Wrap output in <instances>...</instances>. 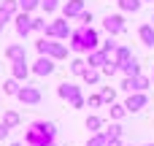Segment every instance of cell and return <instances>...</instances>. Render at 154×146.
Instances as JSON below:
<instances>
[{
  "mask_svg": "<svg viewBox=\"0 0 154 146\" xmlns=\"http://www.w3.org/2000/svg\"><path fill=\"white\" fill-rule=\"evenodd\" d=\"M152 3H154V0H152Z\"/></svg>",
  "mask_w": 154,
  "mask_h": 146,
  "instance_id": "obj_44",
  "label": "cell"
},
{
  "mask_svg": "<svg viewBox=\"0 0 154 146\" xmlns=\"http://www.w3.org/2000/svg\"><path fill=\"white\" fill-rule=\"evenodd\" d=\"M41 98H43V95H41V89H38V87H27V84H24V87L19 89V95H16V100H19V103H24V106H38V103H41Z\"/></svg>",
  "mask_w": 154,
  "mask_h": 146,
  "instance_id": "obj_5",
  "label": "cell"
},
{
  "mask_svg": "<svg viewBox=\"0 0 154 146\" xmlns=\"http://www.w3.org/2000/svg\"><path fill=\"white\" fill-rule=\"evenodd\" d=\"M14 22H16V33H19L22 38L32 30V19H30V14H24V11H22V14H16V16H14Z\"/></svg>",
  "mask_w": 154,
  "mask_h": 146,
  "instance_id": "obj_12",
  "label": "cell"
},
{
  "mask_svg": "<svg viewBox=\"0 0 154 146\" xmlns=\"http://www.w3.org/2000/svg\"><path fill=\"white\" fill-rule=\"evenodd\" d=\"M87 130H89L92 135H95V133H103V119H100V116H95V114H92V116H87Z\"/></svg>",
  "mask_w": 154,
  "mask_h": 146,
  "instance_id": "obj_18",
  "label": "cell"
},
{
  "mask_svg": "<svg viewBox=\"0 0 154 146\" xmlns=\"http://www.w3.org/2000/svg\"><path fill=\"white\" fill-rule=\"evenodd\" d=\"M108 144V138L103 135V133H95V135H89V141H87V146H106Z\"/></svg>",
  "mask_w": 154,
  "mask_h": 146,
  "instance_id": "obj_27",
  "label": "cell"
},
{
  "mask_svg": "<svg viewBox=\"0 0 154 146\" xmlns=\"http://www.w3.org/2000/svg\"><path fill=\"white\" fill-rule=\"evenodd\" d=\"M149 106V95L146 92H133L127 100H125V108H127V114H138L141 108H146Z\"/></svg>",
  "mask_w": 154,
  "mask_h": 146,
  "instance_id": "obj_6",
  "label": "cell"
},
{
  "mask_svg": "<svg viewBox=\"0 0 154 146\" xmlns=\"http://www.w3.org/2000/svg\"><path fill=\"white\" fill-rule=\"evenodd\" d=\"M0 30H3V27H0Z\"/></svg>",
  "mask_w": 154,
  "mask_h": 146,
  "instance_id": "obj_43",
  "label": "cell"
},
{
  "mask_svg": "<svg viewBox=\"0 0 154 146\" xmlns=\"http://www.w3.org/2000/svg\"><path fill=\"white\" fill-rule=\"evenodd\" d=\"M35 49H38L41 57H51V60H65V57H68V46L51 41V38H41V41L35 43Z\"/></svg>",
  "mask_w": 154,
  "mask_h": 146,
  "instance_id": "obj_3",
  "label": "cell"
},
{
  "mask_svg": "<svg viewBox=\"0 0 154 146\" xmlns=\"http://www.w3.org/2000/svg\"><path fill=\"white\" fill-rule=\"evenodd\" d=\"M92 19H95V16H92V14H87V11H84V14L79 16V22H81V27H89V22H92Z\"/></svg>",
  "mask_w": 154,
  "mask_h": 146,
  "instance_id": "obj_36",
  "label": "cell"
},
{
  "mask_svg": "<svg viewBox=\"0 0 154 146\" xmlns=\"http://www.w3.org/2000/svg\"><path fill=\"white\" fill-rule=\"evenodd\" d=\"M19 122H22V116H19L16 111H5V114H3V125H8L11 130L19 127Z\"/></svg>",
  "mask_w": 154,
  "mask_h": 146,
  "instance_id": "obj_21",
  "label": "cell"
},
{
  "mask_svg": "<svg viewBox=\"0 0 154 146\" xmlns=\"http://www.w3.org/2000/svg\"><path fill=\"white\" fill-rule=\"evenodd\" d=\"M32 70L27 68V60H19V62H11V79H16V81H24L27 76H30Z\"/></svg>",
  "mask_w": 154,
  "mask_h": 146,
  "instance_id": "obj_13",
  "label": "cell"
},
{
  "mask_svg": "<svg viewBox=\"0 0 154 146\" xmlns=\"http://www.w3.org/2000/svg\"><path fill=\"white\" fill-rule=\"evenodd\" d=\"M100 98H103V103H111V106H114V100H116V89H114V87H103V89H100Z\"/></svg>",
  "mask_w": 154,
  "mask_h": 146,
  "instance_id": "obj_26",
  "label": "cell"
},
{
  "mask_svg": "<svg viewBox=\"0 0 154 146\" xmlns=\"http://www.w3.org/2000/svg\"><path fill=\"white\" fill-rule=\"evenodd\" d=\"M87 103H89V108H100V106H103V98H100V95H89Z\"/></svg>",
  "mask_w": 154,
  "mask_h": 146,
  "instance_id": "obj_34",
  "label": "cell"
},
{
  "mask_svg": "<svg viewBox=\"0 0 154 146\" xmlns=\"http://www.w3.org/2000/svg\"><path fill=\"white\" fill-rule=\"evenodd\" d=\"M119 87H122V89H125V92H130V95H133V92H135V79H127V76H125V79H122V84H119Z\"/></svg>",
  "mask_w": 154,
  "mask_h": 146,
  "instance_id": "obj_32",
  "label": "cell"
},
{
  "mask_svg": "<svg viewBox=\"0 0 154 146\" xmlns=\"http://www.w3.org/2000/svg\"><path fill=\"white\" fill-rule=\"evenodd\" d=\"M19 89H22V87H19V81H16V79H8V81L3 84V92H5V95H14V98H16V95H19Z\"/></svg>",
  "mask_w": 154,
  "mask_h": 146,
  "instance_id": "obj_25",
  "label": "cell"
},
{
  "mask_svg": "<svg viewBox=\"0 0 154 146\" xmlns=\"http://www.w3.org/2000/svg\"><path fill=\"white\" fill-rule=\"evenodd\" d=\"M116 3H119V8H122V11L135 14V11L141 8V3H143V0H116Z\"/></svg>",
  "mask_w": 154,
  "mask_h": 146,
  "instance_id": "obj_22",
  "label": "cell"
},
{
  "mask_svg": "<svg viewBox=\"0 0 154 146\" xmlns=\"http://www.w3.org/2000/svg\"><path fill=\"white\" fill-rule=\"evenodd\" d=\"M122 133H125V127L119 125V122H114V125H108L106 130H103V135L111 141V138H122Z\"/></svg>",
  "mask_w": 154,
  "mask_h": 146,
  "instance_id": "obj_19",
  "label": "cell"
},
{
  "mask_svg": "<svg viewBox=\"0 0 154 146\" xmlns=\"http://www.w3.org/2000/svg\"><path fill=\"white\" fill-rule=\"evenodd\" d=\"M111 60H114V62H116V65L122 68L125 62H130V60H133V51H130L127 46H119V49H116V51L111 54Z\"/></svg>",
  "mask_w": 154,
  "mask_h": 146,
  "instance_id": "obj_16",
  "label": "cell"
},
{
  "mask_svg": "<svg viewBox=\"0 0 154 146\" xmlns=\"http://www.w3.org/2000/svg\"><path fill=\"white\" fill-rule=\"evenodd\" d=\"M108 111H111V119H114V122H119V119H125V116H127V108H125V103H114Z\"/></svg>",
  "mask_w": 154,
  "mask_h": 146,
  "instance_id": "obj_20",
  "label": "cell"
},
{
  "mask_svg": "<svg viewBox=\"0 0 154 146\" xmlns=\"http://www.w3.org/2000/svg\"><path fill=\"white\" fill-rule=\"evenodd\" d=\"M138 38H141V43H143V46L154 49V24H152V22H146V24H141V27H138Z\"/></svg>",
  "mask_w": 154,
  "mask_h": 146,
  "instance_id": "obj_14",
  "label": "cell"
},
{
  "mask_svg": "<svg viewBox=\"0 0 154 146\" xmlns=\"http://www.w3.org/2000/svg\"><path fill=\"white\" fill-rule=\"evenodd\" d=\"M116 49H119V43H116V41H114V38H108V41H106V43H103V49H100V51H106V54H108V57H111V54H114V51H116Z\"/></svg>",
  "mask_w": 154,
  "mask_h": 146,
  "instance_id": "obj_31",
  "label": "cell"
},
{
  "mask_svg": "<svg viewBox=\"0 0 154 146\" xmlns=\"http://www.w3.org/2000/svg\"><path fill=\"white\" fill-rule=\"evenodd\" d=\"M97 46H100V38H97V33H95L92 27H79V30L70 33V43H68L70 51H76V54H89V51H95Z\"/></svg>",
  "mask_w": 154,
  "mask_h": 146,
  "instance_id": "obj_2",
  "label": "cell"
},
{
  "mask_svg": "<svg viewBox=\"0 0 154 146\" xmlns=\"http://www.w3.org/2000/svg\"><path fill=\"white\" fill-rule=\"evenodd\" d=\"M152 84L149 76H135V92H146V87Z\"/></svg>",
  "mask_w": 154,
  "mask_h": 146,
  "instance_id": "obj_28",
  "label": "cell"
},
{
  "mask_svg": "<svg viewBox=\"0 0 154 146\" xmlns=\"http://www.w3.org/2000/svg\"><path fill=\"white\" fill-rule=\"evenodd\" d=\"M70 24H68V19H54L49 27H46V33H43V38H51V41H62V38H70Z\"/></svg>",
  "mask_w": 154,
  "mask_h": 146,
  "instance_id": "obj_4",
  "label": "cell"
},
{
  "mask_svg": "<svg viewBox=\"0 0 154 146\" xmlns=\"http://www.w3.org/2000/svg\"><path fill=\"white\" fill-rule=\"evenodd\" d=\"M5 57L11 62H19V60H27V51H24V43H11L5 49Z\"/></svg>",
  "mask_w": 154,
  "mask_h": 146,
  "instance_id": "obj_15",
  "label": "cell"
},
{
  "mask_svg": "<svg viewBox=\"0 0 154 146\" xmlns=\"http://www.w3.org/2000/svg\"><path fill=\"white\" fill-rule=\"evenodd\" d=\"M11 146H24V144H19V141H16V144H11Z\"/></svg>",
  "mask_w": 154,
  "mask_h": 146,
  "instance_id": "obj_39",
  "label": "cell"
},
{
  "mask_svg": "<svg viewBox=\"0 0 154 146\" xmlns=\"http://www.w3.org/2000/svg\"><path fill=\"white\" fill-rule=\"evenodd\" d=\"M106 146H122V138H111V141H108Z\"/></svg>",
  "mask_w": 154,
  "mask_h": 146,
  "instance_id": "obj_38",
  "label": "cell"
},
{
  "mask_svg": "<svg viewBox=\"0 0 154 146\" xmlns=\"http://www.w3.org/2000/svg\"><path fill=\"white\" fill-rule=\"evenodd\" d=\"M119 70H122V73H125L127 79H135V76H141V62H138V60L133 57V60H130V62H125V65H122Z\"/></svg>",
  "mask_w": 154,
  "mask_h": 146,
  "instance_id": "obj_17",
  "label": "cell"
},
{
  "mask_svg": "<svg viewBox=\"0 0 154 146\" xmlns=\"http://www.w3.org/2000/svg\"><path fill=\"white\" fill-rule=\"evenodd\" d=\"M108 54L106 51H100V49H95V51H89L87 54V68H95V70H103V65H108Z\"/></svg>",
  "mask_w": 154,
  "mask_h": 146,
  "instance_id": "obj_9",
  "label": "cell"
},
{
  "mask_svg": "<svg viewBox=\"0 0 154 146\" xmlns=\"http://www.w3.org/2000/svg\"><path fill=\"white\" fill-rule=\"evenodd\" d=\"M57 5H60L57 0H41V8H43L46 14H54V11H57Z\"/></svg>",
  "mask_w": 154,
  "mask_h": 146,
  "instance_id": "obj_33",
  "label": "cell"
},
{
  "mask_svg": "<svg viewBox=\"0 0 154 146\" xmlns=\"http://www.w3.org/2000/svg\"><path fill=\"white\" fill-rule=\"evenodd\" d=\"M30 70H32L35 76H51V73H54V60H51V57H38Z\"/></svg>",
  "mask_w": 154,
  "mask_h": 146,
  "instance_id": "obj_10",
  "label": "cell"
},
{
  "mask_svg": "<svg viewBox=\"0 0 154 146\" xmlns=\"http://www.w3.org/2000/svg\"><path fill=\"white\" fill-rule=\"evenodd\" d=\"M143 146H154V144H143Z\"/></svg>",
  "mask_w": 154,
  "mask_h": 146,
  "instance_id": "obj_40",
  "label": "cell"
},
{
  "mask_svg": "<svg viewBox=\"0 0 154 146\" xmlns=\"http://www.w3.org/2000/svg\"><path fill=\"white\" fill-rule=\"evenodd\" d=\"M57 138V125L54 122H32L24 133V146H51Z\"/></svg>",
  "mask_w": 154,
  "mask_h": 146,
  "instance_id": "obj_1",
  "label": "cell"
},
{
  "mask_svg": "<svg viewBox=\"0 0 154 146\" xmlns=\"http://www.w3.org/2000/svg\"><path fill=\"white\" fill-rule=\"evenodd\" d=\"M84 70H87V60H79V57L70 60V73H73V76H81Z\"/></svg>",
  "mask_w": 154,
  "mask_h": 146,
  "instance_id": "obj_24",
  "label": "cell"
},
{
  "mask_svg": "<svg viewBox=\"0 0 154 146\" xmlns=\"http://www.w3.org/2000/svg\"><path fill=\"white\" fill-rule=\"evenodd\" d=\"M8 135H11V127L0 122V141H3V138H8Z\"/></svg>",
  "mask_w": 154,
  "mask_h": 146,
  "instance_id": "obj_37",
  "label": "cell"
},
{
  "mask_svg": "<svg viewBox=\"0 0 154 146\" xmlns=\"http://www.w3.org/2000/svg\"><path fill=\"white\" fill-rule=\"evenodd\" d=\"M81 79H84L87 84H92V87H95V84L100 81V70H95V68H87V70L81 73Z\"/></svg>",
  "mask_w": 154,
  "mask_h": 146,
  "instance_id": "obj_23",
  "label": "cell"
},
{
  "mask_svg": "<svg viewBox=\"0 0 154 146\" xmlns=\"http://www.w3.org/2000/svg\"><path fill=\"white\" fill-rule=\"evenodd\" d=\"M103 27H106L108 35H119V33H125V16L122 14H108L103 19Z\"/></svg>",
  "mask_w": 154,
  "mask_h": 146,
  "instance_id": "obj_7",
  "label": "cell"
},
{
  "mask_svg": "<svg viewBox=\"0 0 154 146\" xmlns=\"http://www.w3.org/2000/svg\"><path fill=\"white\" fill-rule=\"evenodd\" d=\"M84 14V0H68L62 5V19H79Z\"/></svg>",
  "mask_w": 154,
  "mask_h": 146,
  "instance_id": "obj_11",
  "label": "cell"
},
{
  "mask_svg": "<svg viewBox=\"0 0 154 146\" xmlns=\"http://www.w3.org/2000/svg\"><path fill=\"white\" fill-rule=\"evenodd\" d=\"M41 5V0H19V8L24 11V14H30L32 8H38Z\"/></svg>",
  "mask_w": 154,
  "mask_h": 146,
  "instance_id": "obj_30",
  "label": "cell"
},
{
  "mask_svg": "<svg viewBox=\"0 0 154 146\" xmlns=\"http://www.w3.org/2000/svg\"><path fill=\"white\" fill-rule=\"evenodd\" d=\"M57 95H60L62 100H68L70 106H73V103H76L79 98H84V95H81V89H79L76 84H70V81H62V84L57 87Z\"/></svg>",
  "mask_w": 154,
  "mask_h": 146,
  "instance_id": "obj_8",
  "label": "cell"
},
{
  "mask_svg": "<svg viewBox=\"0 0 154 146\" xmlns=\"http://www.w3.org/2000/svg\"><path fill=\"white\" fill-rule=\"evenodd\" d=\"M46 27H49V24H46L43 19H32V30H38V33H46Z\"/></svg>",
  "mask_w": 154,
  "mask_h": 146,
  "instance_id": "obj_35",
  "label": "cell"
},
{
  "mask_svg": "<svg viewBox=\"0 0 154 146\" xmlns=\"http://www.w3.org/2000/svg\"><path fill=\"white\" fill-rule=\"evenodd\" d=\"M152 81H154V73H152Z\"/></svg>",
  "mask_w": 154,
  "mask_h": 146,
  "instance_id": "obj_42",
  "label": "cell"
},
{
  "mask_svg": "<svg viewBox=\"0 0 154 146\" xmlns=\"http://www.w3.org/2000/svg\"><path fill=\"white\" fill-rule=\"evenodd\" d=\"M152 24H154V16H152Z\"/></svg>",
  "mask_w": 154,
  "mask_h": 146,
  "instance_id": "obj_41",
  "label": "cell"
},
{
  "mask_svg": "<svg viewBox=\"0 0 154 146\" xmlns=\"http://www.w3.org/2000/svg\"><path fill=\"white\" fill-rule=\"evenodd\" d=\"M116 70H119V65H116L114 60H108V65H103V70H100V73L111 79V76H116Z\"/></svg>",
  "mask_w": 154,
  "mask_h": 146,
  "instance_id": "obj_29",
  "label": "cell"
}]
</instances>
